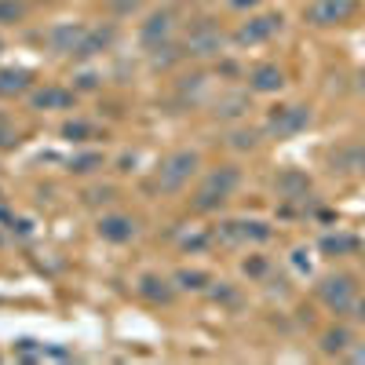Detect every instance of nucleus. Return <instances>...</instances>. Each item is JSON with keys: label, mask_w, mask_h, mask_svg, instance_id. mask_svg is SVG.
<instances>
[{"label": "nucleus", "mask_w": 365, "mask_h": 365, "mask_svg": "<svg viewBox=\"0 0 365 365\" xmlns=\"http://www.w3.org/2000/svg\"><path fill=\"white\" fill-rule=\"evenodd\" d=\"M241 187V172L234 165H220V168H212L205 179H201V187H197V197H194V208L201 212H212V208H220L223 201L234 197V190Z\"/></svg>", "instance_id": "1"}, {"label": "nucleus", "mask_w": 365, "mask_h": 365, "mask_svg": "<svg viewBox=\"0 0 365 365\" xmlns=\"http://www.w3.org/2000/svg\"><path fill=\"white\" fill-rule=\"evenodd\" d=\"M311 120H314V113H311L307 103H282V106H274L267 113L263 132H267V139H278L282 143V139H296L299 132H307Z\"/></svg>", "instance_id": "2"}, {"label": "nucleus", "mask_w": 365, "mask_h": 365, "mask_svg": "<svg viewBox=\"0 0 365 365\" xmlns=\"http://www.w3.org/2000/svg\"><path fill=\"white\" fill-rule=\"evenodd\" d=\"M197 165H201V158L194 154V150H175V154H168L161 165H158V172H154V187L161 190V194H175V190H182L187 182L197 175Z\"/></svg>", "instance_id": "3"}, {"label": "nucleus", "mask_w": 365, "mask_h": 365, "mask_svg": "<svg viewBox=\"0 0 365 365\" xmlns=\"http://www.w3.org/2000/svg\"><path fill=\"white\" fill-rule=\"evenodd\" d=\"M358 278L354 274H325L318 282V299L329 314H351L358 303Z\"/></svg>", "instance_id": "4"}, {"label": "nucleus", "mask_w": 365, "mask_h": 365, "mask_svg": "<svg viewBox=\"0 0 365 365\" xmlns=\"http://www.w3.org/2000/svg\"><path fill=\"white\" fill-rule=\"evenodd\" d=\"M361 11V0H311L303 8V22L314 29H336L354 22V15Z\"/></svg>", "instance_id": "5"}, {"label": "nucleus", "mask_w": 365, "mask_h": 365, "mask_svg": "<svg viewBox=\"0 0 365 365\" xmlns=\"http://www.w3.org/2000/svg\"><path fill=\"white\" fill-rule=\"evenodd\" d=\"M282 15L278 11H263V15H249L245 22H241L237 29H234V44L237 48H259V44H267V41H274L282 34Z\"/></svg>", "instance_id": "6"}, {"label": "nucleus", "mask_w": 365, "mask_h": 365, "mask_svg": "<svg viewBox=\"0 0 365 365\" xmlns=\"http://www.w3.org/2000/svg\"><path fill=\"white\" fill-rule=\"evenodd\" d=\"M223 245H245V241H252V245H263V241L274 237V227L263 223V220H230V223H220V234H216Z\"/></svg>", "instance_id": "7"}, {"label": "nucleus", "mask_w": 365, "mask_h": 365, "mask_svg": "<svg viewBox=\"0 0 365 365\" xmlns=\"http://www.w3.org/2000/svg\"><path fill=\"white\" fill-rule=\"evenodd\" d=\"M220 51H223L220 26H212V22L190 26V34H187V55H194V58H212V55H220Z\"/></svg>", "instance_id": "8"}, {"label": "nucleus", "mask_w": 365, "mask_h": 365, "mask_svg": "<svg viewBox=\"0 0 365 365\" xmlns=\"http://www.w3.org/2000/svg\"><path fill=\"white\" fill-rule=\"evenodd\" d=\"M88 37V26L84 22H58L48 29V48L55 55H77V48Z\"/></svg>", "instance_id": "9"}, {"label": "nucleus", "mask_w": 365, "mask_h": 365, "mask_svg": "<svg viewBox=\"0 0 365 365\" xmlns=\"http://www.w3.org/2000/svg\"><path fill=\"white\" fill-rule=\"evenodd\" d=\"M172 29H175V15L172 11H154L143 26H139V41H143V48H161V44H168L172 41Z\"/></svg>", "instance_id": "10"}, {"label": "nucleus", "mask_w": 365, "mask_h": 365, "mask_svg": "<svg viewBox=\"0 0 365 365\" xmlns=\"http://www.w3.org/2000/svg\"><path fill=\"white\" fill-rule=\"evenodd\" d=\"M285 88V70L274 66V63H259L249 70V91H256V96H278V91Z\"/></svg>", "instance_id": "11"}, {"label": "nucleus", "mask_w": 365, "mask_h": 365, "mask_svg": "<svg viewBox=\"0 0 365 365\" xmlns=\"http://www.w3.org/2000/svg\"><path fill=\"white\" fill-rule=\"evenodd\" d=\"M96 230H99L103 241H110V245H128V241L135 237V220L113 212V216H103V220L96 223Z\"/></svg>", "instance_id": "12"}, {"label": "nucleus", "mask_w": 365, "mask_h": 365, "mask_svg": "<svg viewBox=\"0 0 365 365\" xmlns=\"http://www.w3.org/2000/svg\"><path fill=\"white\" fill-rule=\"evenodd\" d=\"M73 99H77L73 91L70 88H58V84H44V88H37L34 96H29L34 110H70Z\"/></svg>", "instance_id": "13"}, {"label": "nucleus", "mask_w": 365, "mask_h": 365, "mask_svg": "<svg viewBox=\"0 0 365 365\" xmlns=\"http://www.w3.org/2000/svg\"><path fill=\"white\" fill-rule=\"evenodd\" d=\"M34 88V73L22 70V66H8L0 70V99H15V96H26Z\"/></svg>", "instance_id": "14"}, {"label": "nucleus", "mask_w": 365, "mask_h": 365, "mask_svg": "<svg viewBox=\"0 0 365 365\" xmlns=\"http://www.w3.org/2000/svg\"><path fill=\"white\" fill-rule=\"evenodd\" d=\"M351 329L347 325H332V329H325L322 332V340H318V347H322V354H329V358H344V351L351 347Z\"/></svg>", "instance_id": "15"}, {"label": "nucleus", "mask_w": 365, "mask_h": 365, "mask_svg": "<svg viewBox=\"0 0 365 365\" xmlns=\"http://www.w3.org/2000/svg\"><path fill=\"white\" fill-rule=\"evenodd\" d=\"M358 245H361V241H358L354 234H344V230L325 234V237L318 241V249H322L325 256H351V252H358Z\"/></svg>", "instance_id": "16"}, {"label": "nucleus", "mask_w": 365, "mask_h": 365, "mask_svg": "<svg viewBox=\"0 0 365 365\" xmlns=\"http://www.w3.org/2000/svg\"><path fill=\"white\" fill-rule=\"evenodd\" d=\"M139 296L150 299V303H172L175 289H172L168 278H154V274H146V278L139 282Z\"/></svg>", "instance_id": "17"}, {"label": "nucleus", "mask_w": 365, "mask_h": 365, "mask_svg": "<svg viewBox=\"0 0 365 365\" xmlns=\"http://www.w3.org/2000/svg\"><path fill=\"white\" fill-rule=\"evenodd\" d=\"M110 44H113V29H110V26H106V29H88V37H84V44L77 48L73 58H91V55L106 51Z\"/></svg>", "instance_id": "18"}, {"label": "nucleus", "mask_w": 365, "mask_h": 365, "mask_svg": "<svg viewBox=\"0 0 365 365\" xmlns=\"http://www.w3.org/2000/svg\"><path fill=\"white\" fill-rule=\"evenodd\" d=\"M245 110H249V96H245V91H230V96H223L216 103V117L220 120H237V117H245Z\"/></svg>", "instance_id": "19"}, {"label": "nucleus", "mask_w": 365, "mask_h": 365, "mask_svg": "<svg viewBox=\"0 0 365 365\" xmlns=\"http://www.w3.org/2000/svg\"><path fill=\"white\" fill-rule=\"evenodd\" d=\"M307 190H311V179L303 175V172H282L278 175V194L282 197H307Z\"/></svg>", "instance_id": "20"}, {"label": "nucleus", "mask_w": 365, "mask_h": 365, "mask_svg": "<svg viewBox=\"0 0 365 365\" xmlns=\"http://www.w3.org/2000/svg\"><path fill=\"white\" fill-rule=\"evenodd\" d=\"M175 285L187 289V292H205V289L212 285V278H208L205 270H179V274H175Z\"/></svg>", "instance_id": "21"}, {"label": "nucleus", "mask_w": 365, "mask_h": 365, "mask_svg": "<svg viewBox=\"0 0 365 365\" xmlns=\"http://www.w3.org/2000/svg\"><path fill=\"white\" fill-rule=\"evenodd\" d=\"M96 168H103V154H96V150L70 158V172H77V175H88V172H96Z\"/></svg>", "instance_id": "22"}, {"label": "nucleus", "mask_w": 365, "mask_h": 365, "mask_svg": "<svg viewBox=\"0 0 365 365\" xmlns=\"http://www.w3.org/2000/svg\"><path fill=\"white\" fill-rule=\"evenodd\" d=\"M63 135H66L70 143H88L91 135H96V128H91L88 120H66V125H63Z\"/></svg>", "instance_id": "23"}, {"label": "nucleus", "mask_w": 365, "mask_h": 365, "mask_svg": "<svg viewBox=\"0 0 365 365\" xmlns=\"http://www.w3.org/2000/svg\"><path fill=\"white\" fill-rule=\"evenodd\" d=\"M230 146H234V150H256V146H259V132H252V128H234V132H230Z\"/></svg>", "instance_id": "24"}, {"label": "nucleus", "mask_w": 365, "mask_h": 365, "mask_svg": "<svg viewBox=\"0 0 365 365\" xmlns=\"http://www.w3.org/2000/svg\"><path fill=\"white\" fill-rule=\"evenodd\" d=\"M22 15H26L22 0H0V26H11V22H19Z\"/></svg>", "instance_id": "25"}, {"label": "nucleus", "mask_w": 365, "mask_h": 365, "mask_svg": "<svg viewBox=\"0 0 365 365\" xmlns=\"http://www.w3.org/2000/svg\"><path fill=\"white\" fill-rule=\"evenodd\" d=\"M340 161H347V168H354V172H361V175H365V146L347 150V154H344Z\"/></svg>", "instance_id": "26"}, {"label": "nucleus", "mask_w": 365, "mask_h": 365, "mask_svg": "<svg viewBox=\"0 0 365 365\" xmlns=\"http://www.w3.org/2000/svg\"><path fill=\"white\" fill-rule=\"evenodd\" d=\"M344 358H347V361H365V344H354V340H351V347L344 351Z\"/></svg>", "instance_id": "27"}, {"label": "nucleus", "mask_w": 365, "mask_h": 365, "mask_svg": "<svg viewBox=\"0 0 365 365\" xmlns=\"http://www.w3.org/2000/svg\"><path fill=\"white\" fill-rule=\"evenodd\" d=\"M351 314H354L358 325H365V296H358V303H354V311H351Z\"/></svg>", "instance_id": "28"}, {"label": "nucleus", "mask_w": 365, "mask_h": 365, "mask_svg": "<svg viewBox=\"0 0 365 365\" xmlns=\"http://www.w3.org/2000/svg\"><path fill=\"white\" fill-rule=\"evenodd\" d=\"M256 4H263V0H230V8H237V11H245V8H256Z\"/></svg>", "instance_id": "29"}, {"label": "nucleus", "mask_w": 365, "mask_h": 365, "mask_svg": "<svg viewBox=\"0 0 365 365\" xmlns=\"http://www.w3.org/2000/svg\"><path fill=\"white\" fill-rule=\"evenodd\" d=\"M267 270V263L263 259H252V263H245V274H263Z\"/></svg>", "instance_id": "30"}, {"label": "nucleus", "mask_w": 365, "mask_h": 365, "mask_svg": "<svg viewBox=\"0 0 365 365\" xmlns=\"http://www.w3.org/2000/svg\"><path fill=\"white\" fill-rule=\"evenodd\" d=\"M81 81V88H96V73H84V77H77Z\"/></svg>", "instance_id": "31"}, {"label": "nucleus", "mask_w": 365, "mask_h": 365, "mask_svg": "<svg viewBox=\"0 0 365 365\" xmlns=\"http://www.w3.org/2000/svg\"><path fill=\"white\" fill-rule=\"evenodd\" d=\"M358 91L365 96V66H361V73H358Z\"/></svg>", "instance_id": "32"}]
</instances>
